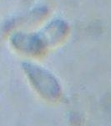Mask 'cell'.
Wrapping results in <instances>:
<instances>
[{"label": "cell", "instance_id": "1", "mask_svg": "<svg viewBox=\"0 0 111 126\" xmlns=\"http://www.w3.org/2000/svg\"><path fill=\"white\" fill-rule=\"evenodd\" d=\"M23 68L33 87L44 97L52 100L60 95L59 84L50 72L32 63H23Z\"/></svg>", "mask_w": 111, "mask_h": 126}, {"label": "cell", "instance_id": "2", "mask_svg": "<svg viewBox=\"0 0 111 126\" xmlns=\"http://www.w3.org/2000/svg\"><path fill=\"white\" fill-rule=\"evenodd\" d=\"M11 43L22 52L29 55H39L48 46L42 33H16L12 36Z\"/></svg>", "mask_w": 111, "mask_h": 126}, {"label": "cell", "instance_id": "3", "mask_svg": "<svg viewBox=\"0 0 111 126\" xmlns=\"http://www.w3.org/2000/svg\"><path fill=\"white\" fill-rule=\"evenodd\" d=\"M68 27L65 22L60 19L52 21L43 30L44 34L48 45H54L62 40L68 34Z\"/></svg>", "mask_w": 111, "mask_h": 126}]
</instances>
